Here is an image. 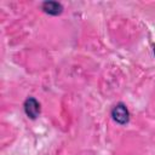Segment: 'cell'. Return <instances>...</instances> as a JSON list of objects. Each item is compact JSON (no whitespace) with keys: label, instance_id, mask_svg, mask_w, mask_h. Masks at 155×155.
I'll return each instance as SVG.
<instances>
[{"label":"cell","instance_id":"6da1fadb","mask_svg":"<svg viewBox=\"0 0 155 155\" xmlns=\"http://www.w3.org/2000/svg\"><path fill=\"white\" fill-rule=\"evenodd\" d=\"M111 116H113V119H114L117 124L125 125V124L128 121V119H130V113H128V110H127V108H126L125 104L119 103V104H116V105L113 108V110H111Z\"/></svg>","mask_w":155,"mask_h":155},{"label":"cell","instance_id":"7a4b0ae2","mask_svg":"<svg viewBox=\"0 0 155 155\" xmlns=\"http://www.w3.org/2000/svg\"><path fill=\"white\" fill-rule=\"evenodd\" d=\"M24 110H25V114L30 119H35L40 113V104L35 98L30 97L24 103Z\"/></svg>","mask_w":155,"mask_h":155},{"label":"cell","instance_id":"3957f363","mask_svg":"<svg viewBox=\"0 0 155 155\" xmlns=\"http://www.w3.org/2000/svg\"><path fill=\"white\" fill-rule=\"evenodd\" d=\"M42 10L48 15H58L62 12L63 7L59 2L56 1H45L42 4Z\"/></svg>","mask_w":155,"mask_h":155}]
</instances>
